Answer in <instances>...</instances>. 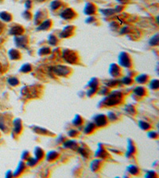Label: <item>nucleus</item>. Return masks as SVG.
<instances>
[{
  "label": "nucleus",
  "instance_id": "1",
  "mask_svg": "<svg viewBox=\"0 0 159 178\" xmlns=\"http://www.w3.org/2000/svg\"><path fill=\"white\" fill-rule=\"evenodd\" d=\"M121 97H122V94L119 92L116 91V92H114L112 94H110L107 98H105L103 101V103L104 104V105L106 106L116 105L121 102Z\"/></svg>",
  "mask_w": 159,
  "mask_h": 178
},
{
  "label": "nucleus",
  "instance_id": "2",
  "mask_svg": "<svg viewBox=\"0 0 159 178\" xmlns=\"http://www.w3.org/2000/svg\"><path fill=\"white\" fill-rule=\"evenodd\" d=\"M63 58L65 59L66 62L70 63H76V59H77L76 55L70 50H65L63 52Z\"/></svg>",
  "mask_w": 159,
  "mask_h": 178
},
{
  "label": "nucleus",
  "instance_id": "3",
  "mask_svg": "<svg viewBox=\"0 0 159 178\" xmlns=\"http://www.w3.org/2000/svg\"><path fill=\"white\" fill-rule=\"evenodd\" d=\"M94 124L96 127H104L107 124V118L103 114L96 115L94 117Z\"/></svg>",
  "mask_w": 159,
  "mask_h": 178
},
{
  "label": "nucleus",
  "instance_id": "4",
  "mask_svg": "<svg viewBox=\"0 0 159 178\" xmlns=\"http://www.w3.org/2000/svg\"><path fill=\"white\" fill-rule=\"evenodd\" d=\"M53 71L55 74L60 76H65L70 73V69L65 66H57L53 68Z\"/></svg>",
  "mask_w": 159,
  "mask_h": 178
},
{
  "label": "nucleus",
  "instance_id": "5",
  "mask_svg": "<svg viewBox=\"0 0 159 178\" xmlns=\"http://www.w3.org/2000/svg\"><path fill=\"white\" fill-rule=\"evenodd\" d=\"M119 63L123 67H130V59L128 56L127 54H126L124 52H122L119 56Z\"/></svg>",
  "mask_w": 159,
  "mask_h": 178
},
{
  "label": "nucleus",
  "instance_id": "6",
  "mask_svg": "<svg viewBox=\"0 0 159 178\" xmlns=\"http://www.w3.org/2000/svg\"><path fill=\"white\" fill-rule=\"evenodd\" d=\"M74 16H75V14H74L73 10H71V9H66L60 14V17L64 19H67V20L73 18Z\"/></svg>",
  "mask_w": 159,
  "mask_h": 178
},
{
  "label": "nucleus",
  "instance_id": "7",
  "mask_svg": "<svg viewBox=\"0 0 159 178\" xmlns=\"http://www.w3.org/2000/svg\"><path fill=\"white\" fill-rule=\"evenodd\" d=\"M22 122L20 119H16L14 120V131L15 132L16 134H19L22 132Z\"/></svg>",
  "mask_w": 159,
  "mask_h": 178
},
{
  "label": "nucleus",
  "instance_id": "8",
  "mask_svg": "<svg viewBox=\"0 0 159 178\" xmlns=\"http://www.w3.org/2000/svg\"><path fill=\"white\" fill-rule=\"evenodd\" d=\"M63 147L65 148H69L72 150H76L77 148V143L74 140H68L63 143Z\"/></svg>",
  "mask_w": 159,
  "mask_h": 178
},
{
  "label": "nucleus",
  "instance_id": "9",
  "mask_svg": "<svg viewBox=\"0 0 159 178\" xmlns=\"http://www.w3.org/2000/svg\"><path fill=\"white\" fill-rule=\"evenodd\" d=\"M135 153V147L134 142L130 140H128L127 142V156H130V155H133Z\"/></svg>",
  "mask_w": 159,
  "mask_h": 178
},
{
  "label": "nucleus",
  "instance_id": "10",
  "mask_svg": "<svg viewBox=\"0 0 159 178\" xmlns=\"http://www.w3.org/2000/svg\"><path fill=\"white\" fill-rule=\"evenodd\" d=\"M22 33H23V28L20 26H14L10 30V33L13 35H20Z\"/></svg>",
  "mask_w": 159,
  "mask_h": 178
},
{
  "label": "nucleus",
  "instance_id": "11",
  "mask_svg": "<svg viewBox=\"0 0 159 178\" xmlns=\"http://www.w3.org/2000/svg\"><path fill=\"white\" fill-rule=\"evenodd\" d=\"M26 39L25 36H18L15 38V43L18 47L24 48L26 45Z\"/></svg>",
  "mask_w": 159,
  "mask_h": 178
},
{
  "label": "nucleus",
  "instance_id": "12",
  "mask_svg": "<svg viewBox=\"0 0 159 178\" xmlns=\"http://www.w3.org/2000/svg\"><path fill=\"white\" fill-rule=\"evenodd\" d=\"M34 155H35V158L38 161L42 160V158L44 157L45 153L40 147H36V149L34 150Z\"/></svg>",
  "mask_w": 159,
  "mask_h": 178
},
{
  "label": "nucleus",
  "instance_id": "13",
  "mask_svg": "<svg viewBox=\"0 0 159 178\" xmlns=\"http://www.w3.org/2000/svg\"><path fill=\"white\" fill-rule=\"evenodd\" d=\"M101 166V162H100V161L98 160V159H95L94 161H92L91 163V165H90V168H91V169L93 172H96L99 169V168Z\"/></svg>",
  "mask_w": 159,
  "mask_h": 178
},
{
  "label": "nucleus",
  "instance_id": "14",
  "mask_svg": "<svg viewBox=\"0 0 159 178\" xmlns=\"http://www.w3.org/2000/svg\"><path fill=\"white\" fill-rule=\"evenodd\" d=\"M109 71H110V74H111L112 75H113L114 77H116V76H118V75H119V73H120L119 68L118 67V66H116V65H115V64H112V66H111Z\"/></svg>",
  "mask_w": 159,
  "mask_h": 178
},
{
  "label": "nucleus",
  "instance_id": "15",
  "mask_svg": "<svg viewBox=\"0 0 159 178\" xmlns=\"http://www.w3.org/2000/svg\"><path fill=\"white\" fill-rule=\"evenodd\" d=\"M95 128H96V125L95 124H92V123H89L86 125V127H84V132H85V134H91L92 132H94Z\"/></svg>",
  "mask_w": 159,
  "mask_h": 178
},
{
  "label": "nucleus",
  "instance_id": "16",
  "mask_svg": "<svg viewBox=\"0 0 159 178\" xmlns=\"http://www.w3.org/2000/svg\"><path fill=\"white\" fill-rule=\"evenodd\" d=\"M127 170L131 175H134V176L138 175V173H139V170H138V167L134 165H129L127 167Z\"/></svg>",
  "mask_w": 159,
  "mask_h": 178
},
{
  "label": "nucleus",
  "instance_id": "17",
  "mask_svg": "<svg viewBox=\"0 0 159 178\" xmlns=\"http://www.w3.org/2000/svg\"><path fill=\"white\" fill-rule=\"evenodd\" d=\"M58 157V154L56 151H50L46 155V159L50 162L54 161L55 159H57V157Z\"/></svg>",
  "mask_w": 159,
  "mask_h": 178
},
{
  "label": "nucleus",
  "instance_id": "18",
  "mask_svg": "<svg viewBox=\"0 0 159 178\" xmlns=\"http://www.w3.org/2000/svg\"><path fill=\"white\" fill-rule=\"evenodd\" d=\"M25 167H26V165H25V163L22 162H20L19 164H18V166L17 168V169H16V172L14 173V176H18L20 175L21 173H22L25 169Z\"/></svg>",
  "mask_w": 159,
  "mask_h": 178
},
{
  "label": "nucleus",
  "instance_id": "19",
  "mask_svg": "<svg viewBox=\"0 0 159 178\" xmlns=\"http://www.w3.org/2000/svg\"><path fill=\"white\" fill-rule=\"evenodd\" d=\"M95 156L100 157V158H104L107 156V153H106V151L103 147H99V149L97 150L96 153L95 154Z\"/></svg>",
  "mask_w": 159,
  "mask_h": 178
},
{
  "label": "nucleus",
  "instance_id": "20",
  "mask_svg": "<svg viewBox=\"0 0 159 178\" xmlns=\"http://www.w3.org/2000/svg\"><path fill=\"white\" fill-rule=\"evenodd\" d=\"M51 21H50V20H45V21H43L41 25H40V26L37 28V29H48V28H50V26H51Z\"/></svg>",
  "mask_w": 159,
  "mask_h": 178
},
{
  "label": "nucleus",
  "instance_id": "21",
  "mask_svg": "<svg viewBox=\"0 0 159 178\" xmlns=\"http://www.w3.org/2000/svg\"><path fill=\"white\" fill-rule=\"evenodd\" d=\"M72 28L71 26H67V27H65V29L63 30V32L60 33V36L61 37H67V36H70L71 33H72Z\"/></svg>",
  "mask_w": 159,
  "mask_h": 178
},
{
  "label": "nucleus",
  "instance_id": "22",
  "mask_svg": "<svg viewBox=\"0 0 159 178\" xmlns=\"http://www.w3.org/2000/svg\"><path fill=\"white\" fill-rule=\"evenodd\" d=\"M9 55H10V56H11V59H18L20 58V53L17 51V50H11L10 52H9Z\"/></svg>",
  "mask_w": 159,
  "mask_h": 178
},
{
  "label": "nucleus",
  "instance_id": "23",
  "mask_svg": "<svg viewBox=\"0 0 159 178\" xmlns=\"http://www.w3.org/2000/svg\"><path fill=\"white\" fill-rule=\"evenodd\" d=\"M0 18L5 21H10L11 20V15L6 12H1L0 13Z\"/></svg>",
  "mask_w": 159,
  "mask_h": 178
},
{
  "label": "nucleus",
  "instance_id": "24",
  "mask_svg": "<svg viewBox=\"0 0 159 178\" xmlns=\"http://www.w3.org/2000/svg\"><path fill=\"white\" fill-rule=\"evenodd\" d=\"M134 93H135L137 96H142L145 95V93H146V90H145V89L143 87H137L134 90Z\"/></svg>",
  "mask_w": 159,
  "mask_h": 178
},
{
  "label": "nucleus",
  "instance_id": "25",
  "mask_svg": "<svg viewBox=\"0 0 159 178\" xmlns=\"http://www.w3.org/2000/svg\"><path fill=\"white\" fill-rule=\"evenodd\" d=\"M73 124H74L75 126H80V125L83 124V119L81 118L79 115H76V116H75V119L73 120Z\"/></svg>",
  "mask_w": 159,
  "mask_h": 178
},
{
  "label": "nucleus",
  "instance_id": "26",
  "mask_svg": "<svg viewBox=\"0 0 159 178\" xmlns=\"http://www.w3.org/2000/svg\"><path fill=\"white\" fill-rule=\"evenodd\" d=\"M95 7L94 6H91V4H88L85 7V10H84V12L85 14H94L95 12Z\"/></svg>",
  "mask_w": 159,
  "mask_h": 178
},
{
  "label": "nucleus",
  "instance_id": "27",
  "mask_svg": "<svg viewBox=\"0 0 159 178\" xmlns=\"http://www.w3.org/2000/svg\"><path fill=\"white\" fill-rule=\"evenodd\" d=\"M147 75H139L138 77L136 78V81L138 83H145L147 81Z\"/></svg>",
  "mask_w": 159,
  "mask_h": 178
},
{
  "label": "nucleus",
  "instance_id": "28",
  "mask_svg": "<svg viewBox=\"0 0 159 178\" xmlns=\"http://www.w3.org/2000/svg\"><path fill=\"white\" fill-rule=\"evenodd\" d=\"M37 162H38V161L37 160L35 157H29V158L27 159V162H26V164L29 165V166H34V165H36Z\"/></svg>",
  "mask_w": 159,
  "mask_h": 178
},
{
  "label": "nucleus",
  "instance_id": "29",
  "mask_svg": "<svg viewBox=\"0 0 159 178\" xmlns=\"http://www.w3.org/2000/svg\"><path fill=\"white\" fill-rule=\"evenodd\" d=\"M139 127H141L142 130H148L150 128V125L148 124V123H146L145 121H139Z\"/></svg>",
  "mask_w": 159,
  "mask_h": 178
},
{
  "label": "nucleus",
  "instance_id": "30",
  "mask_svg": "<svg viewBox=\"0 0 159 178\" xmlns=\"http://www.w3.org/2000/svg\"><path fill=\"white\" fill-rule=\"evenodd\" d=\"M8 83H9L10 85L14 86V85H18L19 82H18V80L16 78H11L8 79Z\"/></svg>",
  "mask_w": 159,
  "mask_h": 178
},
{
  "label": "nucleus",
  "instance_id": "31",
  "mask_svg": "<svg viewBox=\"0 0 159 178\" xmlns=\"http://www.w3.org/2000/svg\"><path fill=\"white\" fill-rule=\"evenodd\" d=\"M32 69L31 66L29 64H25L23 65L22 67L21 68V71H22V72H29V71H30Z\"/></svg>",
  "mask_w": 159,
  "mask_h": 178
},
{
  "label": "nucleus",
  "instance_id": "32",
  "mask_svg": "<svg viewBox=\"0 0 159 178\" xmlns=\"http://www.w3.org/2000/svg\"><path fill=\"white\" fill-rule=\"evenodd\" d=\"M117 119L116 117V115L114 112H110L109 113H107V120H109L111 121H114Z\"/></svg>",
  "mask_w": 159,
  "mask_h": 178
},
{
  "label": "nucleus",
  "instance_id": "33",
  "mask_svg": "<svg viewBox=\"0 0 159 178\" xmlns=\"http://www.w3.org/2000/svg\"><path fill=\"white\" fill-rule=\"evenodd\" d=\"M150 87L153 89V90H157L158 88V80H154L152 81L150 84Z\"/></svg>",
  "mask_w": 159,
  "mask_h": 178
},
{
  "label": "nucleus",
  "instance_id": "34",
  "mask_svg": "<svg viewBox=\"0 0 159 178\" xmlns=\"http://www.w3.org/2000/svg\"><path fill=\"white\" fill-rule=\"evenodd\" d=\"M68 136L72 137V138H74V137H76L77 135H78V132L76 131V130H70V131H68Z\"/></svg>",
  "mask_w": 159,
  "mask_h": 178
},
{
  "label": "nucleus",
  "instance_id": "35",
  "mask_svg": "<svg viewBox=\"0 0 159 178\" xmlns=\"http://www.w3.org/2000/svg\"><path fill=\"white\" fill-rule=\"evenodd\" d=\"M78 152L81 154L83 157H88V152H87L86 150H84L83 148H82V147H81V148H79L78 149Z\"/></svg>",
  "mask_w": 159,
  "mask_h": 178
},
{
  "label": "nucleus",
  "instance_id": "36",
  "mask_svg": "<svg viewBox=\"0 0 159 178\" xmlns=\"http://www.w3.org/2000/svg\"><path fill=\"white\" fill-rule=\"evenodd\" d=\"M150 44L151 45H157L158 44V35H156V36H154V37H153V39H151V41H150Z\"/></svg>",
  "mask_w": 159,
  "mask_h": 178
},
{
  "label": "nucleus",
  "instance_id": "37",
  "mask_svg": "<svg viewBox=\"0 0 159 178\" xmlns=\"http://www.w3.org/2000/svg\"><path fill=\"white\" fill-rule=\"evenodd\" d=\"M49 41H50V44H51L52 45H55V44H57V41H58V40L56 39V37L53 36H51L50 37V40H49Z\"/></svg>",
  "mask_w": 159,
  "mask_h": 178
},
{
  "label": "nucleus",
  "instance_id": "38",
  "mask_svg": "<svg viewBox=\"0 0 159 178\" xmlns=\"http://www.w3.org/2000/svg\"><path fill=\"white\" fill-rule=\"evenodd\" d=\"M127 111L129 113L131 114V115H134V113H135V108H134L133 106L128 105V107H127Z\"/></svg>",
  "mask_w": 159,
  "mask_h": 178
},
{
  "label": "nucleus",
  "instance_id": "39",
  "mask_svg": "<svg viewBox=\"0 0 159 178\" xmlns=\"http://www.w3.org/2000/svg\"><path fill=\"white\" fill-rule=\"evenodd\" d=\"M148 136L151 139H156V138H158V133L155 132H148Z\"/></svg>",
  "mask_w": 159,
  "mask_h": 178
},
{
  "label": "nucleus",
  "instance_id": "40",
  "mask_svg": "<svg viewBox=\"0 0 159 178\" xmlns=\"http://www.w3.org/2000/svg\"><path fill=\"white\" fill-rule=\"evenodd\" d=\"M35 131H36L37 133H39V134H46L45 132H46V130H45L44 128H41V127H36L35 128Z\"/></svg>",
  "mask_w": 159,
  "mask_h": 178
},
{
  "label": "nucleus",
  "instance_id": "41",
  "mask_svg": "<svg viewBox=\"0 0 159 178\" xmlns=\"http://www.w3.org/2000/svg\"><path fill=\"white\" fill-rule=\"evenodd\" d=\"M123 83H124V84H128V85H129V84L132 83V79L129 77H125L123 79Z\"/></svg>",
  "mask_w": 159,
  "mask_h": 178
},
{
  "label": "nucleus",
  "instance_id": "42",
  "mask_svg": "<svg viewBox=\"0 0 159 178\" xmlns=\"http://www.w3.org/2000/svg\"><path fill=\"white\" fill-rule=\"evenodd\" d=\"M29 157V154L28 153V151H24L22 155V159H26V160H27Z\"/></svg>",
  "mask_w": 159,
  "mask_h": 178
},
{
  "label": "nucleus",
  "instance_id": "43",
  "mask_svg": "<svg viewBox=\"0 0 159 178\" xmlns=\"http://www.w3.org/2000/svg\"><path fill=\"white\" fill-rule=\"evenodd\" d=\"M156 173L152 171H149L148 173L146 174V177H156Z\"/></svg>",
  "mask_w": 159,
  "mask_h": 178
},
{
  "label": "nucleus",
  "instance_id": "44",
  "mask_svg": "<svg viewBox=\"0 0 159 178\" xmlns=\"http://www.w3.org/2000/svg\"><path fill=\"white\" fill-rule=\"evenodd\" d=\"M6 127L5 126V124H3V118L0 117V128L3 130V131H4V130H6Z\"/></svg>",
  "mask_w": 159,
  "mask_h": 178
},
{
  "label": "nucleus",
  "instance_id": "45",
  "mask_svg": "<svg viewBox=\"0 0 159 178\" xmlns=\"http://www.w3.org/2000/svg\"><path fill=\"white\" fill-rule=\"evenodd\" d=\"M59 2H57V1H55V2H53L52 4H51V7L53 9H57L58 7V6H59Z\"/></svg>",
  "mask_w": 159,
  "mask_h": 178
},
{
  "label": "nucleus",
  "instance_id": "46",
  "mask_svg": "<svg viewBox=\"0 0 159 178\" xmlns=\"http://www.w3.org/2000/svg\"><path fill=\"white\" fill-rule=\"evenodd\" d=\"M25 6H26V7L27 8H29L30 7V6H31V2H30V1H27V2H26V4H25Z\"/></svg>",
  "mask_w": 159,
  "mask_h": 178
},
{
  "label": "nucleus",
  "instance_id": "47",
  "mask_svg": "<svg viewBox=\"0 0 159 178\" xmlns=\"http://www.w3.org/2000/svg\"><path fill=\"white\" fill-rule=\"evenodd\" d=\"M12 176H13V174H12V173H11V172L9 171L8 174H6V177H12Z\"/></svg>",
  "mask_w": 159,
  "mask_h": 178
},
{
  "label": "nucleus",
  "instance_id": "48",
  "mask_svg": "<svg viewBox=\"0 0 159 178\" xmlns=\"http://www.w3.org/2000/svg\"><path fill=\"white\" fill-rule=\"evenodd\" d=\"M0 70H1V64H0Z\"/></svg>",
  "mask_w": 159,
  "mask_h": 178
},
{
  "label": "nucleus",
  "instance_id": "49",
  "mask_svg": "<svg viewBox=\"0 0 159 178\" xmlns=\"http://www.w3.org/2000/svg\"><path fill=\"white\" fill-rule=\"evenodd\" d=\"M2 26V24H1V23H0V26Z\"/></svg>",
  "mask_w": 159,
  "mask_h": 178
}]
</instances>
